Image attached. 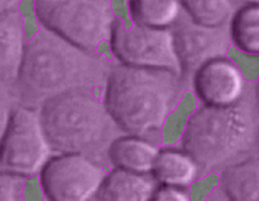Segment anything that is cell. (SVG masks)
<instances>
[{"instance_id":"6da1fadb","label":"cell","mask_w":259,"mask_h":201,"mask_svg":"<svg viewBox=\"0 0 259 201\" xmlns=\"http://www.w3.org/2000/svg\"><path fill=\"white\" fill-rule=\"evenodd\" d=\"M112 67L102 53L81 49L40 25L26 40L14 88L20 105L38 109L57 95L104 88Z\"/></svg>"},{"instance_id":"7a4b0ae2","label":"cell","mask_w":259,"mask_h":201,"mask_svg":"<svg viewBox=\"0 0 259 201\" xmlns=\"http://www.w3.org/2000/svg\"><path fill=\"white\" fill-rule=\"evenodd\" d=\"M186 89L182 76L171 70L119 63L108 74L103 103L124 134L150 140L162 133Z\"/></svg>"},{"instance_id":"3957f363","label":"cell","mask_w":259,"mask_h":201,"mask_svg":"<svg viewBox=\"0 0 259 201\" xmlns=\"http://www.w3.org/2000/svg\"><path fill=\"white\" fill-rule=\"evenodd\" d=\"M257 141V110L243 99L228 107L198 105L182 135L183 150L197 161L203 174L221 171L249 157Z\"/></svg>"},{"instance_id":"277c9868","label":"cell","mask_w":259,"mask_h":201,"mask_svg":"<svg viewBox=\"0 0 259 201\" xmlns=\"http://www.w3.org/2000/svg\"><path fill=\"white\" fill-rule=\"evenodd\" d=\"M38 112L54 154H81L102 164L109 145L124 135L93 92L57 95L46 100Z\"/></svg>"},{"instance_id":"5b68a950","label":"cell","mask_w":259,"mask_h":201,"mask_svg":"<svg viewBox=\"0 0 259 201\" xmlns=\"http://www.w3.org/2000/svg\"><path fill=\"white\" fill-rule=\"evenodd\" d=\"M33 9L39 25L88 52L109 41L117 19L113 0H34Z\"/></svg>"},{"instance_id":"8992f818","label":"cell","mask_w":259,"mask_h":201,"mask_svg":"<svg viewBox=\"0 0 259 201\" xmlns=\"http://www.w3.org/2000/svg\"><path fill=\"white\" fill-rule=\"evenodd\" d=\"M53 155L38 109L18 105L0 139V173L26 179L39 175Z\"/></svg>"},{"instance_id":"52a82bcc","label":"cell","mask_w":259,"mask_h":201,"mask_svg":"<svg viewBox=\"0 0 259 201\" xmlns=\"http://www.w3.org/2000/svg\"><path fill=\"white\" fill-rule=\"evenodd\" d=\"M110 52L120 64L141 68L166 69L181 75L182 69L170 29L136 25L126 28L115 19L109 39Z\"/></svg>"},{"instance_id":"ba28073f","label":"cell","mask_w":259,"mask_h":201,"mask_svg":"<svg viewBox=\"0 0 259 201\" xmlns=\"http://www.w3.org/2000/svg\"><path fill=\"white\" fill-rule=\"evenodd\" d=\"M104 165L81 154H54L39 173L43 196L52 201L95 200Z\"/></svg>"},{"instance_id":"9c48e42d","label":"cell","mask_w":259,"mask_h":201,"mask_svg":"<svg viewBox=\"0 0 259 201\" xmlns=\"http://www.w3.org/2000/svg\"><path fill=\"white\" fill-rule=\"evenodd\" d=\"M228 23L218 26L202 25L195 23L183 9L176 23L169 28L181 63L184 85L187 86L195 71L205 63L227 57L232 45Z\"/></svg>"},{"instance_id":"30bf717a","label":"cell","mask_w":259,"mask_h":201,"mask_svg":"<svg viewBox=\"0 0 259 201\" xmlns=\"http://www.w3.org/2000/svg\"><path fill=\"white\" fill-rule=\"evenodd\" d=\"M193 90L202 104L228 107L243 99L245 79L236 63L227 57L202 65L192 78Z\"/></svg>"},{"instance_id":"8fae6325","label":"cell","mask_w":259,"mask_h":201,"mask_svg":"<svg viewBox=\"0 0 259 201\" xmlns=\"http://www.w3.org/2000/svg\"><path fill=\"white\" fill-rule=\"evenodd\" d=\"M26 40L24 17L19 9L0 13V80L14 85Z\"/></svg>"},{"instance_id":"7c38bea8","label":"cell","mask_w":259,"mask_h":201,"mask_svg":"<svg viewBox=\"0 0 259 201\" xmlns=\"http://www.w3.org/2000/svg\"><path fill=\"white\" fill-rule=\"evenodd\" d=\"M158 185L152 173L141 174L113 168L105 174L95 200L148 201L152 200Z\"/></svg>"},{"instance_id":"4fadbf2b","label":"cell","mask_w":259,"mask_h":201,"mask_svg":"<svg viewBox=\"0 0 259 201\" xmlns=\"http://www.w3.org/2000/svg\"><path fill=\"white\" fill-rule=\"evenodd\" d=\"M160 147L145 137L124 134L109 145L107 160L113 168L134 173H152Z\"/></svg>"},{"instance_id":"5bb4252c","label":"cell","mask_w":259,"mask_h":201,"mask_svg":"<svg viewBox=\"0 0 259 201\" xmlns=\"http://www.w3.org/2000/svg\"><path fill=\"white\" fill-rule=\"evenodd\" d=\"M152 175L159 185L189 189L202 178V169L186 150L176 147L159 149Z\"/></svg>"},{"instance_id":"9a60e30c","label":"cell","mask_w":259,"mask_h":201,"mask_svg":"<svg viewBox=\"0 0 259 201\" xmlns=\"http://www.w3.org/2000/svg\"><path fill=\"white\" fill-rule=\"evenodd\" d=\"M221 189L233 201L259 200V160L257 154L229 164L221 170Z\"/></svg>"},{"instance_id":"2e32d148","label":"cell","mask_w":259,"mask_h":201,"mask_svg":"<svg viewBox=\"0 0 259 201\" xmlns=\"http://www.w3.org/2000/svg\"><path fill=\"white\" fill-rule=\"evenodd\" d=\"M182 10L181 0H128L132 23L148 28H170Z\"/></svg>"},{"instance_id":"e0dca14e","label":"cell","mask_w":259,"mask_h":201,"mask_svg":"<svg viewBox=\"0 0 259 201\" xmlns=\"http://www.w3.org/2000/svg\"><path fill=\"white\" fill-rule=\"evenodd\" d=\"M231 43L242 53L259 54V3L238 8L229 20Z\"/></svg>"},{"instance_id":"ac0fdd59","label":"cell","mask_w":259,"mask_h":201,"mask_svg":"<svg viewBox=\"0 0 259 201\" xmlns=\"http://www.w3.org/2000/svg\"><path fill=\"white\" fill-rule=\"evenodd\" d=\"M184 12L195 23L218 26L231 20L237 10L234 0H181Z\"/></svg>"},{"instance_id":"d6986e66","label":"cell","mask_w":259,"mask_h":201,"mask_svg":"<svg viewBox=\"0 0 259 201\" xmlns=\"http://www.w3.org/2000/svg\"><path fill=\"white\" fill-rule=\"evenodd\" d=\"M18 105L19 100L14 85L0 80V139L7 130L10 116Z\"/></svg>"},{"instance_id":"ffe728a7","label":"cell","mask_w":259,"mask_h":201,"mask_svg":"<svg viewBox=\"0 0 259 201\" xmlns=\"http://www.w3.org/2000/svg\"><path fill=\"white\" fill-rule=\"evenodd\" d=\"M26 178L15 174L0 173V200H24Z\"/></svg>"},{"instance_id":"44dd1931","label":"cell","mask_w":259,"mask_h":201,"mask_svg":"<svg viewBox=\"0 0 259 201\" xmlns=\"http://www.w3.org/2000/svg\"><path fill=\"white\" fill-rule=\"evenodd\" d=\"M192 199L188 189L173 185H158L153 194V201H188Z\"/></svg>"},{"instance_id":"7402d4cb","label":"cell","mask_w":259,"mask_h":201,"mask_svg":"<svg viewBox=\"0 0 259 201\" xmlns=\"http://www.w3.org/2000/svg\"><path fill=\"white\" fill-rule=\"evenodd\" d=\"M23 0H0V13L7 12V10L18 9Z\"/></svg>"},{"instance_id":"603a6c76","label":"cell","mask_w":259,"mask_h":201,"mask_svg":"<svg viewBox=\"0 0 259 201\" xmlns=\"http://www.w3.org/2000/svg\"><path fill=\"white\" fill-rule=\"evenodd\" d=\"M242 2L247 4V3H259V0H242Z\"/></svg>"}]
</instances>
